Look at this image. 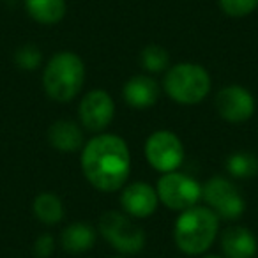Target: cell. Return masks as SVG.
<instances>
[{
  "label": "cell",
  "mask_w": 258,
  "mask_h": 258,
  "mask_svg": "<svg viewBox=\"0 0 258 258\" xmlns=\"http://www.w3.org/2000/svg\"><path fill=\"white\" fill-rule=\"evenodd\" d=\"M82 170L96 189L111 193L125 186L131 172L129 147L120 137L101 133L83 145Z\"/></svg>",
  "instance_id": "6da1fadb"
},
{
  "label": "cell",
  "mask_w": 258,
  "mask_h": 258,
  "mask_svg": "<svg viewBox=\"0 0 258 258\" xmlns=\"http://www.w3.org/2000/svg\"><path fill=\"white\" fill-rule=\"evenodd\" d=\"M219 218L209 207H195L182 211L175 221L173 239L182 253L202 254L212 246L218 237Z\"/></svg>",
  "instance_id": "7a4b0ae2"
},
{
  "label": "cell",
  "mask_w": 258,
  "mask_h": 258,
  "mask_svg": "<svg viewBox=\"0 0 258 258\" xmlns=\"http://www.w3.org/2000/svg\"><path fill=\"white\" fill-rule=\"evenodd\" d=\"M85 82V64L73 51L55 53L43 73V87L53 101L68 103L78 96Z\"/></svg>",
  "instance_id": "3957f363"
},
{
  "label": "cell",
  "mask_w": 258,
  "mask_h": 258,
  "mask_svg": "<svg viewBox=\"0 0 258 258\" xmlns=\"http://www.w3.org/2000/svg\"><path fill=\"white\" fill-rule=\"evenodd\" d=\"M165 90L179 104H198L211 92V76L198 64H175L165 75Z\"/></svg>",
  "instance_id": "277c9868"
},
{
  "label": "cell",
  "mask_w": 258,
  "mask_h": 258,
  "mask_svg": "<svg viewBox=\"0 0 258 258\" xmlns=\"http://www.w3.org/2000/svg\"><path fill=\"white\" fill-rule=\"evenodd\" d=\"M99 232L111 247L122 254L140 253L145 247V232L125 216V212L108 211L99 219Z\"/></svg>",
  "instance_id": "5b68a950"
},
{
  "label": "cell",
  "mask_w": 258,
  "mask_h": 258,
  "mask_svg": "<svg viewBox=\"0 0 258 258\" xmlns=\"http://www.w3.org/2000/svg\"><path fill=\"white\" fill-rule=\"evenodd\" d=\"M158 198L172 211H187L202 198V186L191 175L180 172L161 173L158 180Z\"/></svg>",
  "instance_id": "8992f818"
},
{
  "label": "cell",
  "mask_w": 258,
  "mask_h": 258,
  "mask_svg": "<svg viewBox=\"0 0 258 258\" xmlns=\"http://www.w3.org/2000/svg\"><path fill=\"white\" fill-rule=\"evenodd\" d=\"M202 198L207 207L218 214L219 219H239L246 209L242 193L225 177H212L202 186Z\"/></svg>",
  "instance_id": "52a82bcc"
},
{
  "label": "cell",
  "mask_w": 258,
  "mask_h": 258,
  "mask_svg": "<svg viewBox=\"0 0 258 258\" xmlns=\"http://www.w3.org/2000/svg\"><path fill=\"white\" fill-rule=\"evenodd\" d=\"M145 158L158 172H175L184 161V145L175 133L159 129L145 142Z\"/></svg>",
  "instance_id": "ba28073f"
},
{
  "label": "cell",
  "mask_w": 258,
  "mask_h": 258,
  "mask_svg": "<svg viewBox=\"0 0 258 258\" xmlns=\"http://www.w3.org/2000/svg\"><path fill=\"white\" fill-rule=\"evenodd\" d=\"M214 106L223 120L239 124L253 117L256 103L247 89L240 85H228L216 94Z\"/></svg>",
  "instance_id": "9c48e42d"
},
{
  "label": "cell",
  "mask_w": 258,
  "mask_h": 258,
  "mask_svg": "<svg viewBox=\"0 0 258 258\" xmlns=\"http://www.w3.org/2000/svg\"><path fill=\"white\" fill-rule=\"evenodd\" d=\"M82 125L90 133H101L115 117V103L106 90H90L78 108Z\"/></svg>",
  "instance_id": "30bf717a"
},
{
  "label": "cell",
  "mask_w": 258,
  "mask_h": 258,
  "mask_svg": "<svg viewBox=\"0 0 258 258\" xmlns=\"http://www.w3.org/2000/svg\"><path fill=\"white\" fill-rule=\"evenodd\" d=\"M158 191L147 182H133L125 186L120 195V204L131 218H151L158 209Z\"/></svg>",
  "instance_id": "8fae6325"
},
{
  "label": "cell",
  "mask_w": 258,
  "mask_h": 258,
  "mask_svg": "<svg viewBox=\"0 0 258 258\" xmlns=\"http://www.w3.org/2000/svg\"><path fill=\"white\" fill-rule=\"evenodd\" d=\"M122 96L129 106L144 110V108H151L158 103L159 85L149 75H135L124 83Z\"/></svg>",
  "instance_id": "7c38bea8"
},
{
  "label": "cell",
  "mask_w": 258,
  "mask_h": 258,
  "mask_svg": "<svg viewBox=\"0 0 258 258\" xmlns=\"http://www.w3.org/2000/svg\"><path fill=\"white\" fill-rule=\"evenodd\" d=\"M221 249L226 258H254L256 237L246 226H230L221 235Z\"/></svg>",
  "instance_id": "4fadbf2b"
},
{
  "label": "cell",
  "mask_w": 258,
  "mask_h": 258,
  "mask_svg": "<svg viewBox=\"0 0 258 258\" xmlns=\"http://www.w3.org/2000/svg\"><path fill=\"white\" fill-rule=\"evenodd\" d=\"M48 142L60 152H75L83 147V131L71 120H57L48 129Z\"/></svg>",
  "instance_id": "5bb4252c"
},
{
  "label": "cell",
  "mask_w": 258,
  "mask_h": 258,
  "mask_svg": "<svg viewBox=\"0 0 258 258\" xmlns=\"http://www.w3.org/2000/svg\"><path fill=\"white\" fill-rule=\"evenodd\" d=\"M60 244L68 253H83L96 244V230L89 223H71L60 235Z\"/></svg>",
  "instance_id": "9a60e30c"
},
{
  "label": "cell",
  "mask_w": 258,
  "mask_h": 258,
  "mask_svg": "<svg viewBox=\"0 0 258 258\" xmlns=\"http://www.w3.org/2000/svg\"><path fill=\"white\" fill-rule=\"evenodd\" d=\"M25 9L32 20L44 25L58 23L66 16V0H25Z\"/></svg>",
  "instance_id": "2e32d148"
},
{
  "label": "cell",
  "mask_w": 258,
  "mask_h": 258,
  "mask_svg": "<svg viewBox=\"0 0 258 258\" xmlns=\"http://www.w3.org/2000/svg\"><path fill=\"white\" fill-rule=\"evenodd\" d=\"M32 209L36 218L41 223H46V225H55L64 218V204H62L60 197L53 193L37 195L32 204Z\"/></svg>",
  "instance_id": "e0dca14e"
},
{
  "label": "cell",
  "mask_w": 258,
  "mask_h": 258,
  "mask_svg": "<svg viewBox=\"0 0 258 258\" xmlns=\"http://www.w3.org/2000/svg\"><path fill=\"white\" fill-rule=\"evenodd\" d=\"M226 170L237 179H253L258 175V156L253 152L239 151L226 158Z\"/></svg>",
  "instance_id": "ac0fdd59"
},
{
  "label": "cell",
  "mask_w": 258,
  "mask_h": 258,
  "mask_svg": "<svg viewBox=\"0 0 258 258\" xmlns=\"http://www.w3.org/2000/svg\"><path fill=\"white\" fill-rule=\"evenodd\" d=\"M140 62L145 71L149 73H161L168 69L170 55L161 44H147L140 53Z\"/></svg>",
  "instance_id": "d6986e66"
},
{
  "label": "cell",
  "mask_w": 258,
  "mask_h": 258,
  "mask_svg": "<svg viewBox=\"0 0 258 258\" xmlns=\"http://www.w3.org/2000/svg\"><path fill=\"white\" fill-rule=\"evenodd\" d=\"M43 55L36 44H23L15 51V64L25 71H34L41 66Z\"/></svg>",
  "instance_id": "ffe728a7"
},
{
  "label": "cell",
  "mask_w": 258,
  "mask_h": 258,
  "mask_svg": "<svg viewBox=\"0 0 258 258\" xmlns=\"http://www.w3.org/2000/svg\"><path fill=\"white\" fill-rule=\"evenodd\" d=\"M219 6L226 16L242 18L258 8V0H219Z\"/></svg>",
  "instance_id": "44dd1931"
},
{
  "label": "cell",
  "mask_w": 258,
  "mask_h": 258,
  "mask_svg": "<svg viewBox=\"0 0 258 258\" xmlns=\"http://www.w3.org/2000/svg\"><path fill=\"white\" fill-rule=\"evenodd\" d=\"M55 251V239L50 233H43L37 237L36 244H34V254L37 258H50Z\"/></svg>",
  "instance_id": "7402d4cb"
},
{
  "label": "cell",
  "mask_w": 258,
  "mask_h": 258,
  "mask_svg": "<svg viewBox=\"0 0 258 258\" xmlns=\"http://www.w3.org/2000/svg\"><path fill=\"white\" fill-rule=\"evenodd\" d=\"M202 258H223V256H218V254H207V256H202Z\"/></svg>",
  "instance_id": "603a6c76"
},
{
  "label": "cell",
  "mask_w": 258,
  "mask_h": 258,
  "mask_svg": "<svg viewBox=\"0 0 258 258\" xmlns=\"http://www.w3.org/2000/svg\"><path fill=\"white\" fill-rule=\"evenodd\" d=\"M113 258H125V256H113Z\"/></svg>",
  "instance_id": "cb8c5ba5"
}]
</instances>
